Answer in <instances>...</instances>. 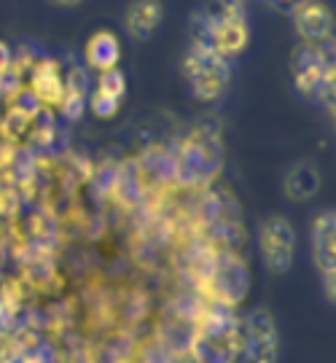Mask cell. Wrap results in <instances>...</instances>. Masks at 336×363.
I'll return each instance as SVG.
<instances>
[{"mask_svg": "<svg viewBox=\"0 0 336 363\" xmlns=\"http://www.w3.org/2000/svg\"><path fill=\"white\" fill-rule=\"evenodd\" d=\"M49 3H54V6H62V9H73V6L84 3V0H49Z\"/></svg>", "mask_w": 336, "mask_h": 363, "instance_id": "obj_17", "label": "cell"}, {"mask_svg": "<svg viewBox=\"0 0 336 363\" xmlns=\"http://www.w3.org/2000/svg\"><path fill=\"white\" fill-rule=\"evenodd\" d=\"M65 91V78L62 70L54 60H40L33 65L30 73V94L38 100L40 105H60Z\"/></svg>", "mask_w": 336, "mask_h": 363, "instance_id": "obj_9", "label": "cell"}, {"mask_svg": "<svg viewBox=\"0 0 336 363\" xmlns=\"http://www.w3.org/2000/svg\"><path fill=\"white\" fill-rule=\"evenodd\" d=\"M164 19L162 0H132L124 11V30L135 40H148Z\"/></svg>", "mask_w": 336, "mask_h": 363, "instance_id": "obj_7", "label": "cell"}, {"mask_svg": "<svg viewBox=\"0 0 336 363\" xmlns=\"http://www.w3.org/2000/svg\"><path fill=\"white\" fill-rule=\"evenodd\" d=\"M84 105H86V76L78 67H73L70 76L65 78V91L57 108L67 121H76L84 113Z\"/></svg>", "mask_w": 336, "mask_h": 363, "instance_id": "obj_11", "label": "cell"}, {"mask_svg": "<svg viewBox=\"0 0 336 363\" xmlns=\"http://www.w3.org/2000/svg\"><path fill=\"white\" fill-rule=\"evenodd\" d=\"M264 3H269L271 9H277V11L291 13L298 6V3H301V0H264Z\"/></svg>", "mask_w": 336, "mask_h": 363, "instance_id": "obj_16", "label": "cell"}, {"mask_svg": "<svg viewBox=\"0 0 336 363\" xmlns=\"http://www.w3.org/2000/svg\"><path fill=\"white\" fill-rule=\"evenodd\" d=\"M11 67H13V49L6 40H0V78L9 76Z\"/></svg>", "mask_w": 336, "mask_h": 363, "instance_id": "obj_15", "label": "cell"}, {"mask_svg": "<svg viewBox=\"0 0 336 363\" xmlns=\"http://www.w3.org/2000/svg\"><path fill=\"white\" fill-rule=\"evenodd\" d=\"M293 30L304 46H331L334 40V13L323 0H301L291 11Z\"/></svg>", "mask_w": 336, "mask_h": 363, "instance_id": "obj_5", "label": "cell"}, {"mask_svg": "<svg viewBox=\"0 0 336 363\" xmlns=\"http://www.w3.org/2000/svg\"><path fill=\"white\" fill-rule=\"evenodd\" d=\"M318 186H320V175L310 164H296L285 175V194L291 196V199H296V202L310 199L318 191Z\"/></svg>", "mask_w": 336, "mask_h": 363, "instance_id": "obj_12", "label": "cell"}, {"mask_svg": "<svg viewBox=\"0 0 336 363\" xmlns=\"http://www.w3.org/2000/svg\"><path fill=\"white\" fill-rule=\"evenodd\" d=\"M89 105H91V113L97 118H111L118 113V100H113V97H108V94H103V91H91L89 97Z\"/></svg>", "mask_w": 336, "mask_h": 363, "instance_id": "obj_14", "label": "cell"}, {"mask_svg": "<svg viewBox=\"0 0 336 363\" xmlns=\"http://www.w3.org/2000/svg\"><path fill=\"white\" fill-rule=\"evenodd\" d=\"M245 355L250 363H274L277 361V328L267 310H256L247 315L245 328Z\"/></svg>", "mask_w": 336, "mask_h": 363, "instance_id": "obj_6", "label": "cell"}, {"mask_svg": "<svg viewBox=\"0 0 336 363\" xmlns=\"http://www.w3.org/2000/svg\"><path fill=\"white\" fill-rule=\"evenodd\" d=\"M240 3H245V0H240Z\"/></svg>", "mask_w": 336, "mask_h": 363, "instance_id": "obj_18", "label": "cell"}, {"mask_svg": "<svg viewBox=\"0 0 336 363\" xmlns=\"http://www.w3.org/2000/svg\"><path fill=\"white\" fill-rule=\"evenodd\" d=\"M97 91H103V94H108V97H113V100L121 103V97H124V91H127V76H124L118 67L105 70V73H100V78H97Z\"/></svg>", "mask_w": 336, "mask_h": 363, "instance_id": "obj_13", "label": "cell"}, {"mask_svg": "<svg viewBox=\"0 0 336 363\" xmlns=\"http://www.w3.org/2000/svg\"><path fill=\"white\" fill-rule=\"evenodd\" d=\"M191 40L207 46L210 52L223 57L226 62L237 60L247 49V40H250L245 3H240V0H207L194 13Z\"/></svg>", "mask_w": 336, "mask_h": 363, "instance_id": "obj_1", "label": "cell"}, {"mask_svg": "<svg viewBox=\"0 0 336 363\" xmlns=\"http://www.w3.org/2000/svg\"><path fill=\"white\" fill-rule=\"evenodd\" d=\"M312 256L318 269H323L328 294H331V283H334V213L331 210H325L312 220Z\"/></svg>", "mask_w": 336, "mask_h": 363, "instance_id": "obj_8", "label": "cell"}, {"mask_svg": "<svg viewBox=\"0 0 336 363\" xmlns=\"http://www.w3.org/2000/svg\"><path fill=\"white\" fill-rule=\"evenodd\" d=\"M296 253V232L291 220L283 216H269L259 226V256L264 267L274 274H283L291 269Z\"/></svg>", "mask_w": 336, "mask_h": 363, "instance_id": "obj_4", "label": "cell"}, {"mask_svg": "<svg viewBox=\"0 0 336 363\" xmlns=\"http://www.w3.org/2000/svg\"><path fill=\"white\" fill-rule=\"evenodd\" d=\"M183 76H186V84L196 100L213 103L232 84V62H226L223 57L210 52L207 46L191 40L186 54H183Z\"/></svg>", "mask_w": 336, "mask_h": 363, "instance_id": "obj_2", "label": "cell"}, {"mask_svg": "<svg viewBox=\"0 0 336 363\" xmlns=\"http://www.w3.org/2000/svg\"><path fill=\"white\" fill-rule=\"evenodd\" d=\"M84 60L91 70L97 73H105V70H113L118 67V60H121V40H118L116 33L111 30H97L91 33V38L86 40L84 46Z\"/></svg>", "mask_w": 336, "mask_h": 363, "instance_id": "obj_10", "label": "cell"}, {"mask_svg": "<svg viewBox=\"0 0 336 363\" xmlns=\"http://www.w3.org/2000/svg\"><path fill=\"white\" fill-rule=\"evenodd\" d=\"M293 84L304 97L334 105V52L331 46H298L293 52Z\"/></svg>", "mask_w": 336, "mask_h": 363, "instance_id": "obj_3", "label": "cell"}]
</instances>
